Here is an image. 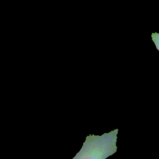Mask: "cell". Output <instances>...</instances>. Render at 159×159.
Wrapping results in <instances>:
<instances>
[{"instance_id": "obj_1", "label": "cell", "mask_w": 159, "mask_h": 159, "mask_svg": "<svg viewBox=\"0 0 159 159\" xmlns=\"http://www.w3.org/2000/svg\"><path fill=\"white\" fill-rule=\"evenodd\" d=\"M151 37L153 42L155 45L157 49L159 51V33H157V32L152 33L151 35Z\"/></svg>"}]
</instances>
